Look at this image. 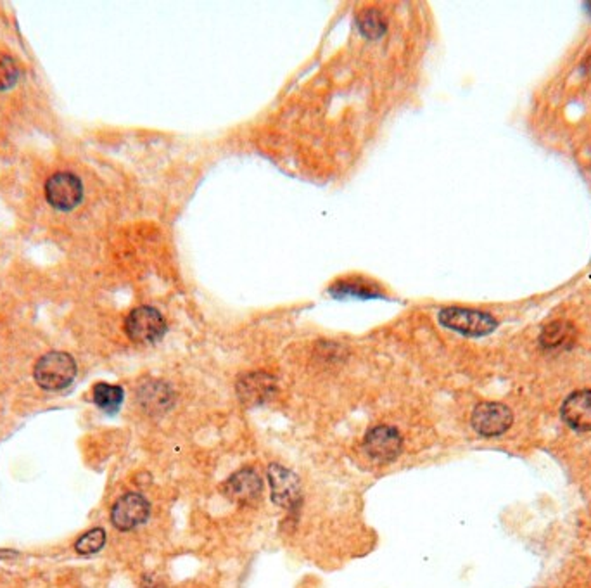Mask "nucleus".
<instances>
[{"label": "nucleus", "instance_id": "obj_1", "mask_svg": "<svg viewBox=\"0 0 591 588\" xmlns=\"http://www.w3.org/2000/svg\"><path fill=\"white\" fill-rule=\"evenodd\" d=\"M33 377L45 392H61L73 384L76 362L69 353L50 351L37 362Z\"/></svg>", "mask_w": 591, "mask_h": 588}, {"label": "nucleus", "instance_id": "obj_2", "mask_svg": "<svg viewBox=\"0 0 591 588\" xmlns=\"http://www.w3.org/2000/svg\"><path fill=\"white\" fill-rule=\"evenodd\" d=\"M439 322L463 336H472V338L488 336L498 326V322L489 313L479 310L459 308V306H450L441 310Z\"/></svg>", "mask_w": 591, "mask_h": 588}, {"label": "nucleus", "instance_id": "obj_3", "mask_svg": "<svg viewBox=\"0 0 591 588\" xmlns=\"http://www.w3.org/2000/svg\"><path fill=\"white\" fill-rule=\"evenodd\" d=\"M125 330L135 343H156L166 332V321L153 306H139L127 317Z\"/></svg>", "mask_w": 591, "mask_h": 588}, {"label": "nucleus", "instance_id": "obj_4", "mask_svg": "<svg viewBox=\"0 0 591 588\" xmlns=\"http://www.w3.org/2000/svg\"><path fill=\"white\" fill-rule=\"evenodd\" d=\"M45 199L59 212H71L84 199V184L76 175L66 172L52 175L45 182Z\"/></svg>", "mask_w": 591, "mask_h": 588}, {"label": "nucleus", "instance_id": "obj_5", "mask_svg": "<svg viewBox=\"0 0 591 588\" xmlns=\"http://www.w3.org/2000/svg\"><path fill=\"white\" fill-rule=\"evenodd\" d=\"M268 481H270V492H272V501L275 502L279 507L294 511L296 507L301 505L303 501V488L300 478L284 466L281 464H272L268 467Z\"/></svg>", "mask_w": 591, "mask_h": 588}, {"label": "nucleus", "instance_id": "obj_6", "mask_svg": "<svg viewBox=\"0 0 591 588\" xmlns=\"http://www.w3.org/2000/svg\"><path fill=\"white\" fill-rule=\"evenodd\" d=\"M151 516V505L140 493H125L111 509V523L120 531H130L146 523Z\"/></svg>", "mask_w": 591, "mask_h": 588}, {"label": "nucleus", "instance_id": "obj_7", "mask_svg": "<svg viewBox=\"0 0 591 588\" xmlns=\"http://www.w3.org/2000/svg\"><path fill=\"white\" fill-rule=\"evenodd\" d=\"M363 448L375 462H393L403 450V438L394 428L377 426L365 435Z\"/></svg>", "mask_w": 591, "mask_h": 588}, {"label": "nucleus", "instance_id": "obj_8", "mask_svg": "<svg viewBox=\"0 0 591 588\" xmlns=\"http://www.w3.org/2000/svg\"><path fill=\"white\" fill-rule=\"evenodd\" d=\"M514 415L504 403H479L472 412V428L481 436H500L512 426Z\"/></svg>", "mask_w": 591, "mask_h": 588}, {"label": "nucleus", "instance_id": "obj_9", "mask_svg": "<svg viewBox=\"0 0 591 588\" xmlns=\"http://www.w3.org/2000/svg\"><path fill=\"white\" fill-rule=\"evenodd\" d=\"M225 497L241 505H253L260 501L263 493V483L260 475L251 469L244 467L241 471L234 473L221 486Z\"/></svg>", "mask_w": 591, "mask_h": 588}, {"label": "nucleus", "instance_id": "obj_10", "mask_svg": "<svg viewBox=\"0 0 591 588\" xmlns=\"http://www.w3.org/2000/svg\"><path fill=\"white\" fill-rule=\"evenodd\" d=\"M277 392V383L264 372L242 375L237 383V394L246 405H262Z\"/></svg>", "mask_w": 591, "mask_h": 588}, {"label": "nucleus", "instance_id": "obj_11", "mask_svg": "<svg viewBox=\"0 0 591 588\" xmlns=\"http://www.w3.org/2000/svg\"><path fill=\"white\" fill-rule=\"evenodd\" d=\"M562 419L578 433L591 431V390L570 393L562 405Z\"/></svg>", "mask_w": 591, "mask_h": 588}, {"label": "nucleus", "instance_id": "obj_12", "mask_svg": "<svg viewBox=\"0 0 591 588\" xmlns=\"http://www.w3.org/2000/svg\"><path fill=\"white\" fill-rule=\"evenodd\" d=\"M137 396H139L140 407L144 411H148L149 414H161V412L168 411L174 403V393L168 384H165L161 381H149V383L142 384Z\"/></svg>", "mask_w": 591, "mask_h": 588}, {"label": "nucleus", "instance_id": "obj_13", "mask_svg": "<svg viewBox=\"0 0 591 588\" xmlns=\"http://www.w3.org/2000/svg\"><path fill=\"white\" fill-rule=\"evenodd\" d=\"M574 338H576L574 327L570 326L569 322L557 321L543 329L540 341H542L543 348L555 349L564 348V347L568 348L569 345H572Z\"/></svg>", "mask_w": 591, "mask_h": 588}, {"label": "nucleus", "instance_id": "obj_14", "mask_svg": "<svg viewBox=\"0 0 591 588\" xmlns=\"http://www.w3.org/2000/svg\"><path fill=\"white\" fill-rule=\"evenodd\" d=\"M92 394H94V403L106 414L118 412L125 398V392L121 386L108 384V383L95 384Z\"/></svg>", "mask_w": 591, "mask_h": 588}, {"label": "nucleus", "instance_id": "obj_15", "mask_svg": "<svg viewBox=\"0 0 591 588\" xmlns=\"http://www.w3.org/2000/svg\"><path fill=\"white\" fill-rule=\"evenodd\" d=\"M330 294L336 298H362V300H369V298H377L379 289L371 283L365 281H358V279H350V281H339L330 287Z\"/></svg>", "mask_w": 591, "mask_h": 588}, {"label": "nucleus", "instance_id": "obj_16", "mask_svg": "<svg viewBox=\"0 0 591 588\" xmlns=\"http://www.w3.org/2000/svg\"><path fill=\"white\" fill-rule=\"evenodd\" d=\"M356 26L360 30V33L367 39H379L386 33L388 24L386 20L382 18V14L375 9H367L363 13L358 14L356 18Z\"/></svg>", "mask_w": 591, "mask_h": 588}, {"label": "nucleus", "instance_id": "obj_17", "mask_svg": "<svg viewBox=\"0 0 591 588\" xmlns=\"http://www.w3.org/2000/svg\"><path fill=\"white\" fill-rule=\"evenodd\" d=\"M104 545H106V531L103 528H94L76 540L75 550L80 556H94L99 550H103Z\"/></svg>", "mask_w": 591, "mask_h": 588}, {"label": "nucleus", "instance_id": "obj_18", "mask_svg": "<svg viewBox=\"0 0 591 588\" xmlns=\"http://www.w3.org/2000/svg\"><path fill=\"white\" fill-rule=\"evenodd\" d=\"M20 68L9 56L0 54V90H9L18 84Z\"/></svg>", "mask_w": 591, "mask_h": 588}, {"label": "nucleus", "instance_id": "obj_19", "mask_svg": "<svg viewBox=\"0 0 591 588\" xmlns=\"http://www.w3.org/2000/svg\"><path fill=\"white\" fill-rule=\"evenodd\" d=\"M140 588H163L157 582H154V580H151V578H146L144 582H142V585H140Z\"/></svg>", "mask_w": 591, "mask_h": 588}, {"label": "nucleus", "instance_id": "obj_20", "mask_svg": "<svg viewBox=\"0 0 591 588\" xmlns=\"http://www.w3.org/2000/svg\"><path fill=\"white\" fill-rule=\"evenodd\" d=\"M583 68H585V71L588 73V75H591V54L585 59V63H583Z\"/></svg>", "mask_w": 591, "mask_h": 588}, {"label": "nucleus", "instance_id": "obj_21", "mask_svg": "<svg viewBox=\"0 0 591 588\" xmlns=\"http://www.w3.org/2000/svg\"><path fill=\"white\" fill-rule=\"evenodd\" d=\"M587 7H590V9H588V11H590V13H591V2H588V4H587Z\"/></svg>", "mask_w": 591, "mask_h": 588}]
</instances>
